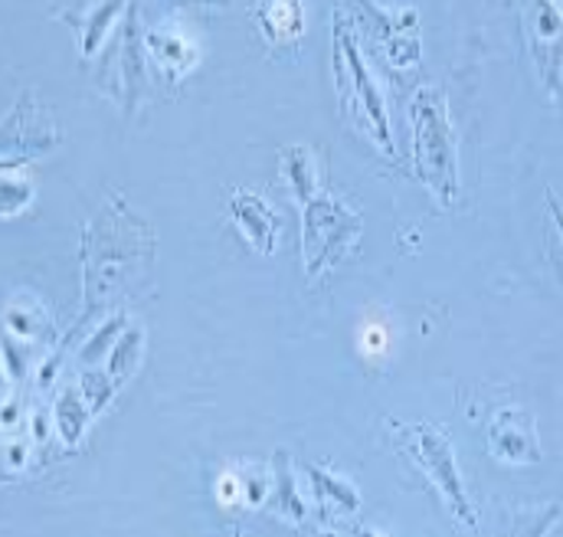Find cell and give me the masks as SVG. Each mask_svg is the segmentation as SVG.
Listing matches in <instances>:
<instances>
[{
	"label": "cell",
	"instance_id": "6da1fadb",
	"mask_svg": "<svg viewBox=\"0 0 563 537\" xmlns=\"http://www.w3.org/2000/svg\"><path fill=\"white\" fill-rule=\"evenodd\" d=\"M334 86H338V102H341V112L347 116V122H354L377 147L394 154V138H390L384 99L361 59V50L351 36V20L344 10L334 13Z\"/></svg>",
	"mask_w": 563,
	"mask_h": 537
},
{
	"label": "cell",
	"instance_id": "7a4b0ae2",
	"mask_svg": "<svg viewBox=\"0 0 563 537\" xmlns=\"http://www.w3.org/2000/svg\"><path fill=\"white\" fill-rule=\"evenodd\" d=\"M413 112V167L422 184L449 207L459 190L455 134L439 89H420L410 102Z\"/></svg>",
	"mask_w": 563,
	"mask_h": 537
},
{
	"label": "cell",
	"instance_id": "3957f363",
	"mask_svg": "<svg viewBox=\"0 0 563 537\" xmlns=\"http://www.w3.org/2000/svg\"><path fill=\"white\" fill-rule=\"evenodd\" d=\"M301 263L308 278H321L338 266L361 237V217L331 194H318L301 207Z\"/></svg>",
	"mask_w": 563,
	"mask_h": 537
},
{
	"label": "cell",
	"instance_id": "277c9868",
	"mask_svg": "<svg viewBox=\"0 0 563 537\" xmlns=\"http://www.w3.org/2000/svg\"><path fill=\"white\" fill-rule=\"evenodd\" d=\"M410 456L417 459L426 479L442 492L449 512L465 522L468 528H475V512L468 505V495H465V485L459 479V469H455V456H452V446H449V436L439 429V426H429V423H413V426H397Z\"/></svg>",
	"mask_w": 563,
	"mask_h": 537
},
{
	"label": "cell",
	"instance_id": "5b68a950",
	"mask_svg": "<svg viewBox=\"0 0 563 537\" xmlns=\"http://www.w3.org/2000/svg\"><path fill=\"white\" fill-rule=\"evenodd\" d=\"M488 439H492V452L505 462H538L541 459L538 436H534V416L525 409H501L492 419Z\"/></svg>",
	"mask_w": 563,
	"mask_h": 537
},
{
	"label": "cell",
	"instance_id": "8992f818",
	"mask_svg": "<svg viewBox=\"0 0 563 537\" xmlns=\"http://www.w3.org/2000/svg\"><path fill=\"white\" fill-rule=\"evenodd\" d=\"M230 213H233V220L240 223V230L250 237V243L260 250V253H273L276 250V237H279V213L266 204V197L263 194H256V190H233L230 194Z\"/></svg>",
	"mask_w": 563,
	"mask_h": 537
},
{
	"label": "cell",
	"instance_id": "52a82bcc",
	"mask_svg": "<svg viewBox=\"0 0 563 537\" xmlns=\"http://www.w3.org/2000/svg\"><path fill=\"white\" fill-rule=\"evenodd\" d=\"M374 10V17L384 23V56L397 66V69H413L420 59V43L417 33H410V26H417V10H404L397 20L380 13V7L367 3Z\"/></svg>",
	"mask_w": 563,
	"mask_h": 537
},
{
	"label": "cell",
	"instance_id": "ba28073f",
	"mask_svg": "<svg viewBox=\"0 0 563 537\" xmlns=\"http://www.w3.org/2000/svg\"><path fill=\"white\" fill-rule=\"evenodd\" d=\"M534 33L541 40V66L548 73V83L558 89V69L563 66V13L558 3H534Z\"/></svg>",
	"mask_w": 563,
	"mask_h": 537
},
{
	"label": "cell",
	"instance_id": "9c48e42d",
	"mask_svg": "<svg viewBox=\"0 0 563 537\" xmlns=\"http://www.w3.org/2000/svg\"><path fill=\"white\" fill-rule=\"evenodd\" d=\"M282 174L288 190L295 194V200L301 207H308L318 197V167H314V154L305 144H285L279 151Z\"/></svg>",
	"mask_w": 563,
	"mask_h": 537
},
{
	"label": "cell",
	"instance_id": "30bf717a",
	"mask_svg": "<svg viewBox=\"0 0 563 537\" xmlns=\"http://www.w3.org/2000/svg\"><path fill=\"white\" fill-rule=\"evenodd\" d=\"M273 469H276V475H273V492H269L266 508L282 515V518H288V522H295V525H301L308 512H305V502H301V495H298V485H295V475H291L288 452H282L279 449V452L273 456Z\"/></svg>",
	"mask_w": 563,
	"mask_h": 537
},
{
	"label": "cell",
	"instance_id": "8fae6325",
	"mask_svg": "<svg viewBox=\"0 0 563 537\" xmlns=\"http://www.w3.org/2000/svg\"><path fill=\"white\" fill-rule=\"evenodd\" d=\"M256 20L263 26V33L276 43H295L305 30V17L301 7L285 0V3H260L256 7Z\"/></svg>",
	"mask_w": 563,
	"mask_h": 537
},
{
	"label": "cell",
	"instance_id": "7c38bea8",
	"mask_svg": "<svg viewBox=\"0 0 563 537\" xmlns=\"http://www.w3.org/2000/svg\"><path fill=\"white\" fill-rule=\"evenodd\" d=\"M119 10H125V3H96V7H89V17L86 20H79V17H73V13H63V20H69L73 26H79V40H82V56H92L96 53V46L102 43V36H106V30H109V23L115 20V13Z\"/></svg>",
	"mask_w": 563,
	"mask_h": 537
},
{
	"label": "cell",
	"instance_id": "4fadbf2b",
	"mask_svg": "<svg viewBox=\"0 0 563 537\" xmlns=\"http://www.w3.org/2000/svg\"><path fill=\"white\" fill-rule=\"evenodd\" d=\"M144 46L151 50V56L157 59L161 69H190L194 63V50L180 40V36H170L164 30H147L144 33Z\"/></svg>",
	"mask_w": 563,
	"mask_h": 537
},
{
	"label": "cell",
	"instance_id": "5bb4252c",
	"mask_svg": "<svg viewBox=\"0 0 563 537\" xmlns=\"http://www.w3.org/2000/svg\"><path fill=\"white\" fill-rule=\"evenodd\" d=\"M92 409L82 397V391H66L59 403H56V423H59V436L66 446H76L79 436L86 432V423H89Z\"/></svg>",
	"mask_w": 563,
	"mask_h": 537
},
{
	"label": "cell",
	"instance_id": "9a60e30c",
	"mask_svg": "<svg viewBox=\"0 0 563 537\" xmlns=\"http://www.w3.org/2000/svg\"><path fill=\"white\" fill-rule=\"evenodd\" d=\"M305 472L311 475L318 495H321V498H331L334 508H341V512H357V508H361V495H357L354 485H347L344 479H338V475H331V472H324V469H318V465H308Z\"/></svg>",
	"mask_w": 563,
	"mask_h": 537
},
{
	"label": "cell",
	"instance_id": "2e32d148",
	"mask_svg": "<svg viewBox=\"0 0 563 537\" xmlns=\"http://www.w3.org/2000/svg\"><path fill=\"white\" fill-rule=\"evenodd\" d=\"M141 341H144V335H141V331H125V335H122V341L115 344L112 361H109V381H112L115 387H119V384H125V377H129V374H132V368L139 364Z\"/></svg>",
	"mask_w": 563,
	"mask_h": 537
},
{
	"label": "cell",
	"instance_id": "e0dca14e",
	"mask_svg": "<svg viewBox=\"0 0 563 537\" xmlns=\"http://www.w3.org/2000/svg\"><path fill=\"white\" fill-rule=\"evenodd\" d=\"M119 53H122V63H129V59H132V63H141L139 40H135V20H129L125 36H122V43H119ZM141 79H144V69H141V66H122V69H119V89H122L125 96H135Z\"/></svg>",
	"mask_w": 563,
	"mask_h": 537
},
{
	"label": "cell",
	"instance_id": "ac0fdd59",
	"mask_svg": "<svg viewBox=\"0 0 563 537\" xmlns=\"http://www.w3.org/2000/svg\"><path fill=\"white\" fill-rule=\"evenodd\" d=\"M79 391H82V397H86L92 413H102V406L112 401V394H115V384L109 377H102V374H86Z\"/></svg>",
	"mask_w": 563,
	"mask_h": 537
},
{
	"label": "cell",
	"instance_id": "d6986e66",
	"mask_svg": "<svg viewBox=\"0 0 563 537\" xmlns=\"http://www.w3.org/2000/svg\"><path fill=\"white\" fill-rule=\"evenodd\" d=\"M122 325H125V315H115V318H112V321H109V325H106V328H102V331H99V335L82 348V361L89 364V361L102 358V354H106V348H109V341L122 331Z\"/></svg>",
	"mask_w": 563,
	"mask_h": 537
},
{
	"label": "cell",
	"instance_id": "ffe728a7",
	"mask_svg": "<svg viewBox=\"0 0 563 537\" xmlns=\"http://www.w3.org/2000/svg\"><path fill=\"white\" fill-rule=\"evenodd\" d=\"M551 210H554V217H558V227H561V237H563V210L558 207V200L551 197Z\"/></svg>",
	"mask_w": 563,
	"mask_h": 537
},
{
	"label": "cell",
	"instance_id": "44dd1931",
	"mask_svg": "<svg viewBox=\"0 0 563 537\" xmlns=\"http://www.w3.org/2000/svg\"><path fill=\"white\" fill-rule=\"evenodd\" d=\"M357 537H380V535H374V531H367V528H357Z\"/></svg>",
	"mask_w": 563,
	"mask_h": 537
},
{
	"label": "cell",
	"instance_id": "7402d4cb",
	"mask_svg": "<svg viewBox=\"0 0 563 537\" xmlns=\"http://www.w3.org/2000/svg\"><path fill=\"white\" fill-rule=\"evenodd\" d=\"M230 537H243V531H240V528H233V535Z\"/></svg>",
	"mask_w": 563,
	"mask_h": 537
},
{
	"label": "cell",
	"instance_id": "603a6c76",
	"mask_svg": "<svg viewBox=\"0 0 563 537\" xmlns=\"http://www.w3.org/2000/svg\"><path fill=\"white\" fill-rule=\"evenodd\" d=\"M318 537H334V535H318Z\"/></svg>",
	"mask_w": 563,
	"mask_h": 537
}]
</instances>
